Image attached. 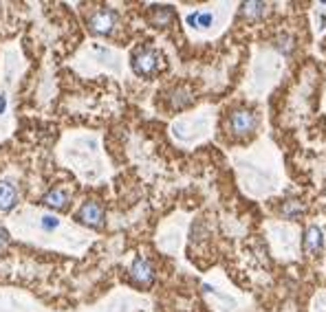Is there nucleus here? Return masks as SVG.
<instances>
[{"label":"nucleus","instance_id":"obj_1","mask_svg":"<svg viewBox=\"0 0 326 312\" xmlns=\"http://www.w3.org/2000/svg\"><path fill=\"white\" fill-rule=\"evenodd\" d=\"M159 69H161L159 51L144 47V49H137L135 53H132V71H135L139 77H152Z\"/></svg>","mask_w":326,"mask_h":312},{"label":"nucleus","instance_id":"obj_2","mask_svg":"<svg viewBox=\"0 0 326 312\" xmlns=\"http://www.w3.org/2000/svg\"><path fill=\"white\" fill-rule=\"evenodd\" d=\"M256 123H258L256 115L251 113V110H247V108L234 110V113L229 115V119H227L229 130H232V135H236V137H247V135H251V132H254V128H256Z\"/></svg>","mask_w":326,"mask_h":312},{"label":"nucleus","instance_id":"obj_3","mask_svg":"<svg viewBox=\"0 0 326 312\" xmlns=\"http://www.w3.org/2000/svg\"><path fill=\"white\" fill-rule=\"evenodd\" d=\"M75 220L91 229H101L104 220H106V213H104V207L97 200H88V203L79 207V211L75 213Z\"/></svg>","mask_w":326,"mask_h":312},{"label":"nucleus","instance_id":"obj_4","mask_svg":"<svg viewBox=\"0 0 326 312\" xmlns=\"http://www.w3.org/2000/svg\"><path fill=\"white\" fill-rule=\"evenodd\" d=\"M117 25V13L113 9H99L88 18V29L95 35H110Z\"/></svg>","mask_w":326,"mask_h":312},{"label":"nucleus","instance_id":"obj_5","mask_svg":"<svg viewBox=\"0 0 326 312\" xmlns=\"http://www.w3.org/2000/svg\"><path fill=\"white\" fill-rule=\"evenodd\" d=\"M130 279L135 281L137 286H141V288H148V286H152V281H154V269H152V264L148 262L146 257H135V262H132L130 266Z\"/></svg>","mask_w":326,"mask_h":312},{"label":"nucleus","instance_id":"obj_6","mask_svg":"<svg viewBox=\"0 0 326 312\" xmlns=\"http://www.w3.org/2000/svg\"><path fill=\"white\" fill-rule=\"evenodd\" d=\"M324 247V233L317 225H311L304 231V251L309 255H317Z\"/></svg>","mask_w":326,"mask_h":312},{"label":"nucleus","instance_id":"obj_7","mask_svg":"<svg viewBox=\"0 0 326 312\" xmlns=\"http://www.w3.org/2000/svg\"><path fill=\"white\" fill-rule=\"evenodd\" d=\"M42 203L47 207H51V209H55V211H62V209L69 207V194H66L64 189H51V191L44 194Z\"/></svg>","mask_w":326,"mask_h":312},{"label":"nucleus","instance_id":"obj_8","mask_svg":"<svg viewBox=\"0 0 326 312\" xmlns=\"http://www.w3.org/2000/svg\"><path fill=\"white\" fill-rule=\"evenodd\" d=\"M174 20V9L172 7H166V5H157V7H152V11H150V22L154 27H168L170 22Z\"/></svg>","mask_w":326,"mask_h":312},{"label":"nucleus","instance_id":"obj_9","mask_svg":"<svg viewBox=\"0 0 326 312\" xmlns=\"http://www.w3.org/2000/svg\"><path fill=\"white\" fill-rule=\"evenodd\" d=\"M16 200H18L16 187H13L11 183L0 181V211H9V209H13Z\"/></svg>","mask_w":326,"mask_h":312},{"label":"nucleus","instance_id":"obj_10","mask_svg":"<svg viewBox=\"0 0 326 312\" xmlns=\"http://www.w3.org/2000/svg\"><path fill=\"white\" fill-rule=\"evenodd\" d=\"M192 99H194V95H192V91L185 88V86H179L170 93V106H172L174 110H181L185 106H190Z\"/></svg>","mask_w":326,"mask_h":312},{"label":"nucleus","instance_id":"obj_11","mask_svg":"<svg viewBox=\"0 0 326 312\" xmlns=\"http://www.w3.org/2000/svg\"><path fill=\"white\" fill-rule=\"evenodd\" d=\"M188 25L192 29H210L214 25V13L212 11H203V9H198V11H192L190 16H188Z\"/></svg>","mask_w":326,"mask_h":312},{"label":"nucleus","instance_id":"obj_12","mask_svg":"<svg viewBox=\"0 0 326 312\" xmlns=\"http://www.w3.org/2000/svg\"><path fill=\"white\" fill-rule=\"evenodd\" d=\"M302 213H304V205H302L298 198H289V200H284V205L280 207V215L287 220H298V218H302Z\"/></svg>","mask_w":326,"mask_h":312},{"label":"nucleus","instance_id":"obj_13","mask_svg":"<svg viewBox=\"0 0 326 312\" xmlns=\"http://www.w3.org/2000/svg\"><path fill=\"white\" fill-rule=\"evenodd\" d=\"M267 7H269L267 3H254V0H249V3L240 5V16L247 18V20H258V18H262Z\"/></svg>","mask_w":326,"mask_h":312},{"label":"nucleus","instance_id":"obj_14","mask_svg":"<svg viewBox=\"0 0 326 312\" xmlns=\"http://www.w3.org/2000/svg\"><path fill=\"white\" fill-rule=\"evenodd\" d=\"M276 49H280L284 55L291 53V51H293V38H291V35H287V33H280L276 38Z\"/></svg>","mask_w":326,"mask_h":312},{"label":"nucleus","instance_id":"obj_15","mask_svg":"<svg viewBox=\"0 0 326 312\" xmlns=\"http://www.w3.org/2000/svg\"><path fill=\"white\" fill-rule=\"evenodd\" d=\"M57 225H60V220H57L55 215H44V218H42V229H44V231H53V229H57Z\"/></svg>","mask_w":326,"mask_h":312},{"label":"nucleus","instance_id":"obj_16","mask_svg":"<svg viewBox=\"0 0 326 312\" xmlns=\"http://www.w3.org/2000/svg\"><path fill=\"white\" fill-rule=\"evenodd\" d=\"M7 244H9V233H7L5 229L0 227V249H3V247H7Z\"/></svg>","mask_w":326,"mask_h":312},{"label":"nucleus","instance_id":"obj_17","mask_svg":"<svg viewBox=\"0 0 326 312\" xmlns=\"http://www.w3.org/2000/svg\"><path fill=\"white\" fill-rule=\"evenodd\" d=\"M5 108H7V97H5V95H0V115L5 113Z\"/></svg>","mask_w":326,"mask_h":312}]
</instances>
